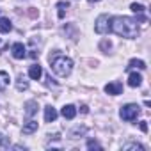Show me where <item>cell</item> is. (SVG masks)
<instances>
[{
  "mask_svg": "<svg viewBox=\"0 0 151 151\" xmlns=\"http://www.w3.org/2000/svg\"><path fill=\"white\" fill-rule=\"evenodd\" d=\"M128 69H132V68H139V69H146V62L144 60H140V59H132L130 62H128V66H126Z\"/></svg>",
  "mask_w": 151,
  "mask_h": 151,
  "instance_id": "obj_15",
  "label": "cell"
},
{
  "mask_svg": "<svg viewBox=\"0 0 151 151\" xmlns=\"http://www.w3.org/2000/svg\"><path fill=\"white\" fill-rule=\"evenodd\" d=\"M13 57L14 59H25L27 57V48L22 43H14L13 45Z\"/></svg>",
  "mask_w": 151,
  "mask_h": 151,
  "instance_id": "obj_6",
  "label": "cell"
},
{
  "mask_svg": "<svg viewBox=\"0 0 151 151\" xmlns=\"http://www.w3.org/2000/svg\"><path fill=\"white\" fill-rule=\"evenodd\" d=\"M142 84V77L139 73H130V77H128V86L130 87H139Z\"/></svg>",
  "mask_w": 151,
  "mask_h": 151,
  "instance_id": "obj_10",
  "label": "cell"
},
{
  "mask_svg": "<svg viewBox=\"0 0 151 151\" xmlns=\"http://www.w3.org/2000/svg\"><path fill=\"white\" fill-rule=\"evenodd\" d=\"M50 68H52V71L57 75V77H69L71 75V71H73V60L69 59V57H66V55H62V53H57V55H53V57H50Z\"/></svg>",
  "mask_w": 151,
  "mask_h": 151,
  "instance_id": "obj_2",
  "label": "cell"
},
{
  "mask_svg": "<svg viewBox=\"0 0 151 151\" xmlns=\"http://www.w3.org/2000/svg\"><path fill=\"white\" fill-rule=\"evenodd\" d=\"M140 130H142L144 133L147 132V124H146V121H140Z\"/></svg>",
  "mask_w": 151,
  "mask_h": 151,
  "instance_id": "obj_21",
  "label": "cell"
},
{
  "mask_svg": "<svg viewBox=\"0 0 151 151\" xmlns=\"http://www.w3.org/2000/svg\"><path fill=\"white\" fill-rule=\"evenodd\" d=\"M87 147H89V149H101V146H100L98 142H94V140H89V142H87Z\"/></svg>",
  "mask_w": 151,
  "mask_h": 151,
  "instance_id": "obj_20",
  "label": "cell"
},
{
  "mask_svg": "<svg viewBox=\"0 0 151 151\" xmlns=\"http://www.w3.org/2000/svg\"><path fill=\"white\" fill-rule=\"evenodd\" d=\"M105 93L107 94H112V96H117L123 93V84L121 82H110L105 86Z\"/></svg>",
  "mask_w": 151,
  "mask_h": 151,
  "instance_id": "obj_5",
  "label": "cell"
},
{
  "mask_svg": "<svg viewBox=\"0 0 151 151\" xmlns=\"http://www.w3.org/2000/svg\"><path fill=\"white\" fill-rule=\"evenodd\" d=\"M55 119H57V110H55L52 105L45 107V121H46V123H53Z\"/></svg>",
  "mask_w": 151,
  "mask_h": 151,
  "instance_id": "obj_9",
  "label": "cell"
},
{
  "mask_svg": "<svg viewBox=\"0 0 151 151\" xmlns=\"http://www.w3.org/2000/svg\"><path fill=\"white\" fill-rule=\"evenodd\" d=\"M69 7V2H59L57 4V9H59V18H64L66 14V9Z\"/></svg>",
  "mask_w": 151,
  "mask_h": 151,
  "instance_id": "obj_17",
  "label": "cell"
},
{
  "mask_svg": "<svg viewBox=\"0 0 151 151\" xmlns=\"http://www.w3.org/2000/svg\"><path fill=\"white\" fill-rule=\"evenodd\" d=\"M25 114H27V117H30V116H34L36 112H37V103L36 101H27L25 103Z\"/></svg>",
  "mask_w": 151,
  "mask_h": 151,
  "instance_id": "obj_14",
  "label": "cell"
},
{
  "mask_svg": "<svg viewBox=\"0 0 151 151\" xmlns=\"http://www.w3.org/2000/svg\"><path fill=\"white\" fill-rule=\"evenodd\" d=\"M11 30H13L11 20H9V18H0V32H2V34H7V32H11Z\"/></svg>",
  "mask_w": 151,
  "mask_h": 151,
  "instance_id": "obj_12",
  "label": "cell"
},
{
  "mask_svg": "<svg viewBox=\"0 0 151 151\" xmlns=\"http://www.w3.org/2000/svg\"><path fill=\"white\" fill-rule=\"evenodd\" d=\"M110 30L116 32L117 36L133 39L139 34V27H137V20L128 18V16H114L110 18Z\"/></svg>",
  "mask_w": 151,
  "mask_h": 151,
  "instance_id": "obj_1",
  "label": "cell"
},
{
  "mask_svg": "<svg viewBox=\"0 0 151 151\" xmlns=\"http://www.w3.org/2000/svg\"><path fill=\"white\" fill-rule=\"evenodd\" d=\"M110 46H112V45H110V43H107V41H103V43H101V48H103V50H107V48L110 50Z\"/></svg>",
  "mask_w": 151,
  "mask_h": 151,
  "instance_id": "obj_22",
  "label": "cell"
},
{
  "mask_svg": "<svg viewBox=\"0 0 151 151\" xmlns=\"http://www.w3.org/2000/svg\"><path fill=\"white\" fill-rule=\"evenodd\" d=\"M36 130H37V121L30 119V121H27V123L23 124V130H22V132H23L25 135H30V133H34Z\"/></svg>",
  "mask_w": 151,
  "mask_h": 151,
  "instance_id": "obj_11",
  "label": "cell"
},
{
  "mask_svg": "<svg viewBox=\"0 0 151 151\" xmlns=\"http://www.w3.org/2000/svg\"><path fill=\"white\" fill-rule=\"evenodd\" d=\"M60 114L66 119H73L75 116H77V109H75V105H64L62 110H60Z\"/></svg>",
  "mask_w": 151,
  "mask_h": 151,
  "instance_id": "obj_7",
  "label": "cell"
},
{
  "mask_svg": "<svg viewBox=\"0 0 151 151\" xmlns=\"http://www.w3.org/2000/svg\"><path fill=\"white\" fill-rule=\"evenodd\" d=\"M9 73H6V71H0V91H6L7 89V86H9Z\"/></svg>",
  "mask_w": 151,
  "mask_h": 151,
  "instance_id": "obj_13",
  "label": "cell"
},
{
  "mask_svg": "<svg viewBox=\"0 0 151 151\" xmlns=\"http://www.w3.org/2000/svg\"><path fill=\"white\" fill-rule=\"evenodd\" d=\"M139 114H140V107L135 103H128V105L121 107V110H119V116L123 121H135Z\"/></svg>",
  "mask_w": 151,
  "mask_h": 151,
  "instance_id": "obj_3",
  "label": "cell"
},
{
  "mask_svg": "<svg viewBox=\"0 0 151 151\" xmlns=\"http://www.w3.org/2000/svg\"><path fill=\"white\" fill-rule=\"evenodd\" d=\"M130 9H132L135 14H142V13H144V6H142V4H132Z\"/></svg>",
  "mask_w": 151,
  "mask_h": 151,
  "instance_id": "obj_18",
  "label": "cell"
},
{
  "mask_svg": "<svg viewBox=\"0 0 151 151\" xmlns=\"http://www.w3.org/2000/svg\"><path fill=\"white\" fill-rule=\"evenodd\" d=\"M16 89H18V91H27V89H29V82L25 80L23 75H20L18 80H16Z\"/></svg>",
  "mask_w": 151,
  "mask_h": 151,
  "instance_id": "obj_16",
  "label": "cell"
},
{
  "mask_svg": "<svg viewBox=\"0 0 151 151\" xmlns=\"http://www.w3.org/2000/svg\"><path fill=\"white\" fill-rule=\"evenodd\" d=\"M82 112H84V114H87V112H89V110H87V105H82Z\"/></svg>",
  "mask_w": 151,
  "mask_h": 151,
  "instance_id": "obj_23",
  "label": "cell"
},
{
  "mask_svg": "<svg viewBox=\"0 0 151 151\" xmlns=\"http://www.w3.org/2000/svg\"><path fill=\"white\" fill-rule=\"evenodd\" d=\"M41 75H43L41 66H39V64H32L30 69H29V77H30L32 80H39V78H41Z\"/></svg>",
  "mask_w": 151,
  "mask_h": 151,
  "instance_id": "obj_8",
  "label": "cell"
},
{
  "mask_svg": "<svg viewBox=\"0 0 151 151\" xmlns=\"http://www.w3.org/2000/svg\"><path fill=\"white\" fill-rule=\"evenodd\" d=\"M89 2H91V4H93V2H100V0H89Z\"/></svg>",
  "mask_w": 151,
  "mask_h": 151,
  "instance_id": "obj_24",
  "label": "cell"
},
{
  "mask_svg": "<svg viewBox=\"0 0 151 151\" xmlns=\"http://www.w3.org/2000/svg\"><path fill=\"white\" fill-rule=\"evenodd\" d=\"M123 149H139V151H142L144 147H142L140 144H126V146H124Z\"/></svg>",
  "mask_w": 151,
  "mask_h": 151,
  "instance_id": "obj_19",
  "label": "cell"
},
{
  "mask_svg": "<svg viewBox=\"0 0 151 151\" xmlns=\"http://www.w3.org/2000/svg\"><path fill=\"white\" fill-rule=\"evenodd\" d=\"M110 18H112V16H109V14L98 16V20H96V23H94V30H96L98 34H107V32L110 30Z\"/></svg>",
  "mask_w": 151,
  "mask_h": 151,
  "instance_id": "obj_4",
  "label": "cell"
}]
</instances>
